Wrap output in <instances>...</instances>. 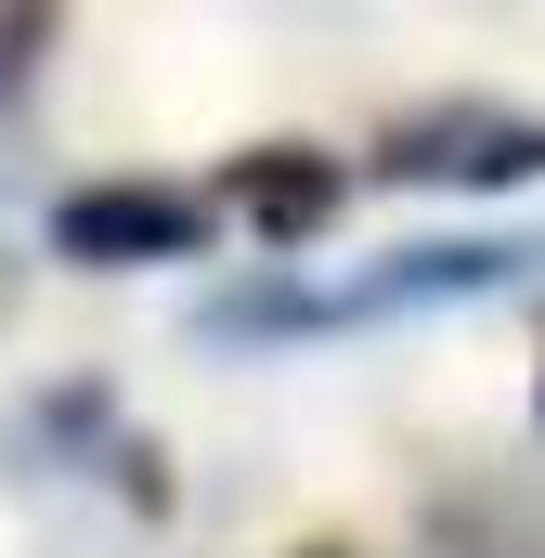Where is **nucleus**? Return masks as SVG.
<instances>
[{
  "label": "nucleus",
  "instance_id": "f03ea898",
  "mask_svg": "<svg viewBox=\"0 0 545 558\" xmlns=\"http://www.w3.org/2000/svg\"><path fill=\"white\" fill-rule=\"evenodd\" d=\"M195 234H208V208L195 195H156V182H92V195L52 208V247L65 260H182Z\"/></svg>",
  "mask_w": 545,
  "mask_h": 558
},
{
  "label": "nucleus",
  "instance_id": "7ed1b4c3",
  "mask_svg": "<svg viewBox=\"0 0 545 558\" xmlns=\"http://www.w3.org/2000/svg\"><path fill=\"white\" fill-rule=\"evenodd\" d=\"M221 208H247L272 247H299V234H325L338 169H325V156H299V143H272V156H234V169H221Z\"/></svg>",
  "mask_w": 545,
  "mask_h": 558
},
{
  "label": "nucleus",
  "instance_id": "f257e3e1",
  "mask_svg": "<svg viewBox=\"0 0 545 558\" xmlns=\"http://www.w3.org/2000/svg\"><path fill=\"white\" fill-rule=\"evenodd\" d=\"M390 182H533L545 169V118H507V105H428L390 131L377 156Z\"/></svg>",
  "mask_w": 545,
  "mask_h": 558
}]
</instances>
